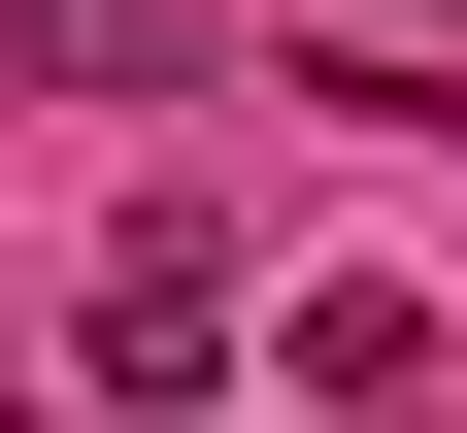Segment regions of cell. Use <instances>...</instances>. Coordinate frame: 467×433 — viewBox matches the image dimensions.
Segmentation results:
<instances>
[{
  "mask_svg": "<svg viewBox=\"0 0 467 433\" xmlns=\"http://www.w3.org/2000/svg\"><path fill=\"white\" fill-rule=\"evenodd\" d=\"M100 400H234V233H201V201L100 233Z\"/></svg>",
  "mask_w": 467,
  "mask_h": 433,
  "instance_id": "obj_1",
  "label": "cell"
},
{
  "mask_svg": "<svg viewBox=\"0 0 467 433\" xmlns=\"http://www.w3.org/2000/svg\"><path fill=\"white\" fill-rule=\"evenodd\" d=\"M0 67H34V100H201L234 0H0Z\"/></svg>",
  "mask_w": 467,
  "mask_h": 433,
  "instance_id": "obj_2",
  "label": "cell"
}]
</instances>
